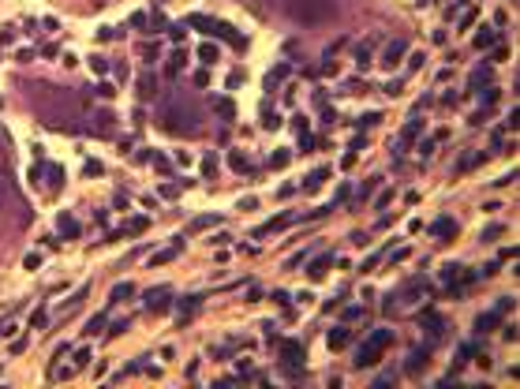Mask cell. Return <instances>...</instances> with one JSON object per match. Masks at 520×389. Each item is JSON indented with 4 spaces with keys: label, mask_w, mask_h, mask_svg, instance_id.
<instances>
[{
    "label": "cell",
    "mask_w": 520,
    "mask_h": 389,
    "mask_svg": "<svg viewBox=\"0 0 520 389\" xmlns=\"http://www.w3.org/2000/svg\"><path fill=\"white\" fill-rule=\"evenodd\" d=\"M281 12L292 19L296 26H322V23H330L337 15V4L333 0H285Z\"/></svg>",
    "instance_id": "1"
},
{
    "label": "cell",
    "mask_w": 520,
    "mask_h": 389,
    "mask_svg": "<svg viewBox=\"0 0 520 389\" xmlns=\"http://www.w3.org/2000/svg\"><path fill=\"white\" fill-rule=\"evenodd\" d=\"M161 124H165V131H187V135H195L198 112H195V105H184V98H172V105L161 112Z\"/></svg>",
    "instance_id": "2"
},
{
    "label": "cell",
    "mask_w": 520,
    "mask_h": 389,
    "mask_svg": "<svg viewBox=\"0 0 520 389\" xmlns=\"http://www.w3.org/2000/svg\"><path fill=\"white\" fill-rule=\"evenodd\" d=\"M389 344H393V329H374V333L359 344V352H355L352 363L359 367V371L363 367H378V359H382V352H386Z\"/></svg>",
    "instance_id": "3"
},
{
    "label": "cell",
    "mask_w": 520,
    "mask_h": 389,
    "mask_svg": "<svg viewBox=\"0 0 520 389\" xmlns=\"http://www.w3.org/2000/svg\"><path fill=\"white\" fill-rule=\"evenodd\" d=\"M281 371L288 378H300L303 374V340H285L281 344Z\"/></svg>",
    "instance_id": "4"
},
{
    "label": "cell",
    "mask_w": 520,
    "mask_h": 389,
    "mask_svg": "<svg viewBox=\"0 0 520 389\" xmlns=\"http://www.w3.org/2000/svg\"><path fill=\"white\" fill-rule=\"evenodd\" d=\"M172 288H169V284H161V288H150L146 292V311H153V315H165V311L172 307Z\"/></svg>",
    "instance_id": "5"
},
{
    "label": "cell",
    "mask_w": 520,
    "mask_h": 389,
    "mask_svg": "<svg viewBox=\"0 0 520 389\" xmlns=\"http://www.w3.org/2000/svg\"><path fill=\"white\" fill-rule=\"evenodd\" d=\"M404 53H408V41H404V37H393V41L386 45V53H382V68L393 71V68L401 64V56H404Z\"/></svg>",
    "instance_id": "6"
},
{
    "label": "cell",
    "mask_w": 520,
    "mask_h": 389,
    "mask_svg": "<svg viewBox=\"0 0 520 389\" xmlns=\"http://www.w3.org/2000/svg\"><path fill=\"white\" fill-rule=\"evenodd\" d=\"M427 363H430V344H419V348H412L404 371H408V374H419V371H427Z\"/></svg>",
    "instance_id": "7"
},
{
    "label": "cell",
    "mask_w": 520,
    "mask_h": 389,
    "mask_svg": "<svg viewBox=\"0 0 520 389\" xmlns=\"http://www.w3.org/2000/svg\"><path fill=\"white\" fill-rule=\"evenodd\" d=\"M333 258H337L333 251H322L318 258H311V266H307V277H311V281H322V277H326V270L333 266Z\"/></svg>",
    "instance_id": "8"
},
{
    "label": "cell",
    "mask_w": 520,
    "mask_h": 389,
    "mask_svg": "<svg viewBox=\"0 0 520 389\" xmlns=\"http://www.w3.org/2000/svg\"><path fill=\"white\" fill-rule=\"evenodd\" d=\"M214 34H217V37H225V41H228V45H232V49H244V45H247V41H244V37H239V34L232 30V26H228V23H221V19H217V26H214Z\"/></svg>",
    "instance_id": "9"
},
{
    "label": "cell",
    "mask_w": 520,
    "mask_h": 389,
    "mask_svg": "<svg viewBox=\"0 0 520 389\" xmlns=\"http://www.w3.org/2000/svg\"><path fill=\"white\" fill-rule=\"evenodd\" d=\"M471 45H475L479 53H483V49H494V45H498V30H490V26H483V30H479L475 37H471Z\"/></svg>",
    "instance_id": "10"
},
{
    "label": "cell",
    "mask_w": 520,
    "mask_h": 389,
    "mask_svg": "<svg viewBox=\"0 0 520 389\" xmlns=\"http://www.w3.org/2000/svg\"><path fill=\"white\" fill-rule=\"evenodd\" d=\"M498 326H502V315H498V311H487V315L475 318V333H490V329H498Z\"/></svg>",
    "instance_id": "11"
},
{
    "label": "cell",
    "mask_w": 520,
    "mask_h": 389,
    "mask_svg": "<svg viewBox=\"0 0 520 389\" xmlns=\"http://www.w3.org/2000/svg\"><path fill=\"white\" fill-rule=\"evenodd\" d=\"M214 112L225 120V124H232V120H236V105H232V98H214Z\"/></svg>",
    "instance_id": "12"
},
{
    "label": "cell",
    "mask_w": 520,
    "mask_h": 389,
    "mask_svg": "<svg viewBox=\"0 0 520 389\" xmlns=\"http://www.w3.org/2000/svg\"><path fill=\"white\" fill-rule=\"evenodd\" d=\"M56 229H60V236L75 240V236H79V221H75L71 213H60V217H56Z\"/></svg>",
    "instance_id": "13"
},
{
    "label": "cell",
    "mask_w": 520,
    "mask_h": 389,
    "mask_svg": "<svg viewBox=\"0 0 520 389\" xmlns=\"http://www.w3.org/2000/svg\"><path fill=\"white\" fill-rule=\"evenodd\" d=\"M419 322L427 326V333H430V337H442V329H446V322H442V318L434 315V311H423V315H419Z\"/></svg>",
    "instance_id": "14"
},
{
    "label": "cell",
    "mask_w": 520,
    "mask_h": 389,
    "mask_svg": "<svg viewBox=\"0 0 520 389\" xmlns=\"http://www.w3.org/2000/svg\"><path fill=\"white\" fill-rule=\"evenodd\" d=\"M180 247H184V236H176V243H172L169 251H157V254H153V258H150V266H165V262H172V258L180 254Z\"/></svg>",
    "instance_id": "15"
},
{
    "label": "cell",
    "mask_w": 520,
    "mask_h": 389,
    "mask_svg": "<svg viewBox=\"0 0 520 389\" xmlns=\"http://www.w3.org/2000/svg\"><path fill=\"white\" fill-rule=\"evenodd\" d=\"M198 307H202V296H184V299H180V326H184Z\"/></svg>",
    "instance_id": "16"
},
{
    "label": "cell",
    "mask_w": 520,
    "mask_h": 389,
    "mask_svg": "<svg viewBox=\"0 0 520 389\" xmlns=\"http://www.w3.org/2000/svg\"><path fill=\"white\" fill-rule=\"evenodd\" d=\"M153 94H157V75H139V98L146 101V98H153Z\"/></svg>",
    "instance_id": "17"
},
{
    "label": "cell",
    "mask_w": 520,
    "mask_h": 389,
    "mask_svg": "<svg viewBox=\"0 0 520 389\" xmlns=\"http://www.w3.org/2000/svg\"><path fill=\"white\" fill-rule=\"evenodd\" d=\"M430 236H457V221L453 217H438V221L430 225Z\"/></svg>",
    "instance_id": "18"
},
{
    "label": "cell",
    "mask_w": 520,
    "mask_h": 389,
    "mask_svg": "<svg viewBox=\"0 0 520 389\" xmlns=\"http://www.w3.org/2000/svg\"><path fill=\"white\" fill-rule=\"evenodd\" d=\"M348 326H333L330 329V333H326V340H330V348H344V344H348Z\"/></svg>",
    "instance_id": "19"
},
{
    "label": "cell",
    "mask_w": 520,
    "mask_h": 389,
    "mask_svg": "<svg viewBox=\"0 0 520 389\" xmlns=\"http://www.w3.org/2000/svg\"><path fill=\"white\" fill-rule=\"evenodd\" d=\"M184 60H187V53H184V49H176V53L169 56V64H165V75H169V79H176V75H180V68H184Z\"/></svg>",
    "instance_id": "20"
},
{
    "label": "cell",
    "mask_w": 520,
    "mask_h": 389,
    "mask_svg": "<svg viewBox=\"0 0 520 389\" xmlns=\"http://www.w3.org/2000/svg\"><path fill=\"white\" fill-rule=\"evenodd\" d=\"M322 180H330V168H314L311 176H307V184H303V191H318L322 187Z\"/></svg>",
    "instance_id": "21"
},
{
    "label": "cell",
    "mask_w": 520,
    "mask_h": 389,
    "mask_svg": "<svg viewBox=\"0 0 520 389\" xmlns=\"http://www.w3.org/2000/svg\"><path fill=\"white\" fill-rule=\"evenodd\" d=\"M187 26H198L202 34H214L217 19H206V15H187Z\"/></svg>",
    "instance_id": "22"
},
{
    "label": "cell",
    "mask_w": 520,
    "mask_h": 389,
    "mask_svg": "<svg viewBox=\"0 0 520 389\" xmlns=\"http://www.w3.org/2000/svg\"><path fill=\"white\" fill-rule=\"evenodd\" d=\"M150 229V217H131L128 225H124V236H139V232H146Z\"/></svg>",
    "instance_id": "23"
},
{
    "label": "cell",
    "mask_w": 520,
    "mask_h": 389,
    "mask_svg": "<svg viewBox=\"0 0 520 389\" xmlns=\"http://www.w3.org/2000/svg\"><path fill=\"white\" fill-rule=\"evenodd\" d=\"M483 82H490V68H483V64H479L475 71H471V79H468V87L471 90H483Z\"/></svg>",
    "instance_id": "24"
},
{
    "label": "cell",
    "mask_w": 520,
    "mask_h": 389,
    "mask_svg": "<svg viewBox=\"0 0 520 389\" xmlns=\"http://www.w3.org/2000/svg\"><path fill=\"white\" fill-rule=\"evenodd\" d=\"M228 165H232L236 172H251V161H247V154H239V150H232V154H228Z\"/></svg>",
    "instance_id": "25"
},
{
    "label": "cell",
    "mask_w": 520,
    "mask_h": 389,
    "mask_svg": "<svg viewBox=\"0 0 520 389\" xmlns=\"http://www.w3.org/2000/svg\"><path fill=\"white\" fill-rule=\"evenodd\" d=\"M131 296H135V284L131 281H124V284L112 288V303H124V299H131Z\"/></svg>",
    "instance_id": "26"
},
{
    "label": "cell",
    "mask_w": 520,
    "mask_h": 389,
    "mask_svg": "<svg viewBox=\"0 0 520 389\" xmlns=\"http://www.w3.org/2000/svg\"><path fill=\"white\" fill-rule=\"evenodd\" d=\"M217 56H221V53H217V45H210V41H202V45H198V60H202V64H214Z\"/></svg>",
    "instance_id": "27"
},
{
    "label": "cell",
    "mask_w": 520,
    "mask_h": 389,
    "mask_svg": "<svg viewBox=\"0 0 520 389\" xmlns=\"http://www.w3.org/2000/svg\"><path fill=\"white\" fill-rule=\"evenodd\" d=\"M479 161H483V150H479V154H464V157L457 161V172H468V168H475Z\"/></svg>",
    "instance_id": "28"
},
{
    "label": "cell",
    "mask_w": 520,
    "mask_h": 389,
    "mask_svg": "<svg viewBox=\"0 0 520 389\" xmlns=\"http://www.w3.org/2000/svg\"><path fill=\"white\" fill-rule=\"evenodd\" d=\"M101 329H105V315H94L90 322H86L83 333H86V337H94V333H101Z\"/></svg>",
    "instance_id": "29"
},
{
    "label": "cell",
    "mask_w": 520,
    "mask_h": 389,
    "mask_svg": "<svg viewBox=\"0 0 520 389\" xmlns=\"http://www.w3.org/2000/svg\"><path fill=\"white\" fill-rule=\"evenodd\" d=\"M475 94H479L483 105H494V101H498V87H490V82H487V90H475Z\"/></svg>",
    "instance_id": "30"
},
{
    "label": "cell",
    "mask_w": 520,
    "mask_h": 389,
    "mask_svg": "<svg viewBox=\"0 0 520 389\" xmlns=\"http://www.w3.org/2000/svg\"><path fill=\"white\" fill-rule=\"evenodd\" d=\"M262 127L277 131V127H281V116H277V112H269V109H262Z\"/></svg>",
    "instance_id": "31"
},
{
    "label": "cell",
    "mask_w": 520,
    "mask_h": 389,
    "mask_svg": "<svg viewBox=\"0 0 520 389\" xmlns=\"http://www.w3.org/2000/svg\"><path fill=\"white\" fill-rule=\"evenodd\" d=\"M184 34H187V23H169V37H172V41H184Z\"/></svg>",
    "instance_id": "32"
},
{
    "label": "cell",
    "mask_w": 520,
    "mask_h": 389,
    "mask_svg": "<svg viewBox=\"0 0 520 389\" xmlns=\"http://www.w3.org/2000/svg\"><path fill=\"white\" fill-rule=\"evenodd\" d=\"M45 322H49V318H45V307H37L30 315V329H45Z\"/></svg>",
    "instance_id": "33"
},
{
    "label": "cell",
    "mask_w": 520,
    "mask_h": 389,
    "mask_svg": "<svg viewBox=\"0 0 520 389\" xmlns=\"http://www.w3.org/2000/svg\"><path fill=\"white\" fill-rule=\"evenodd\" d=\"M355 64H359V68L371 64V49H367V45H355Z\"/></svg>",
    "instance_id": "34"
},
{
    "label": "cell",
    "mask_w": 520,
    "mask_h": 389,
    "mask_svg": "<svg viewBox=\"0 0 520 389\" xmlns=\"http://www.w3.org/2000/svg\"><path fill=\"white\" fill-rule=\"evenodd\" d=\"M153 30H169V19L161 15V12H153V19H150V34Z\"/></svg>",
    "instance_id": "35"
},
{
    "label": "cell",
    "mask_w": 520,
    "mask_h": 389,
    "mask_svg": "<svg viewBox=\"0 0 520 389\" xmlns=\"http://www.w3.org/2000/svg\"><path fill=\"white\" fill-rule=\"evenodd\" d=\"M214 172H217V157L206 154V157H202V176H214Z\"/></svg>",
    "instance_id": "36"
},
{
    "label": "cell",
    "mask_w": 520,
    "mask_h": 389,
    "mask_svg": "<svg viewBox=\"0 0 520 389\" xmlns=\"http://www.w3.org/2000/svg\"><path fill=\"white\" fill-rule=\"evenodd\" d=\"M139 53H142V56H146V60L153 64V60H157V41H153V45H150V41H142V45H139Z\"/></svg>",
    "instance_id": "37"
},
{
    "label": "cell",
    "mask_w": 520,
    "mask_h": 389,
    "mask_svg": "<svg viewBox=\"0 0 520 389\" xmlns=\"http://www.w3.org/2000/svg\"><path fill=\"white\" fill-rule=\"evenodd\" d=\"M124 329H131V318H120V322H112V326H109V337H120Z\"/></svg>",
    "instance_id": "38"
},
{
    "label": "cell",
    "mask_w": 520,
    "mask_h": 389,
    "mask_svg": "<svg viewBox=\"0 0 520 389\" xmlns=\"http://www.w3.org/2000/svg\"><path fill=\"white\" fill-rule=\"evenodd\" d=\"M307 254H311V247H303L300 254H292V258L285 262V270H296V266H303V258H307Z\"/></svg>",
    "instance_id": "39"
},
{
    "label": "cell",
    "mask_w": 520,
    "mask_h": 389,
    "mask_svg": "<svg viewBox=\"0 0 520 389\" xmlns=\"http://www.w3.org/2000/svg\"><path fill=\"white\" fill-rule=\"evenodd\" d=\"M378 120H382V112H367V116H359L355 124H359V127H374Z\"/></svg>",
    "instance_id": "40"
},
{
    "label": "cell",
    "mask_w": 520,
    "mask_h": 389,
    "mask_svg": "<svg viewBox=\"0 0 520 389\" xmlns=\"http://www.w3.org/2000/svg\"><path fill=\"white\" fill-rule=\"evenodd\" d=\"M90 68L98 75H105V71H109V60H105V56H90Z\"/></svg>",
    "instance_id": "41"
},
{
    "label": "cell",
    "mask_w": 520,
    "mask_h": 389,
    "mask_svg": "<svg viewBox=\"0 0 520 389\" xmlns=\"http://www.w3.org/2000/svg\"><path fill=\"white\" fill-rule=\"evenodd\" d=\"M311 146H314V139H311V131H300V150H303V154H311Z\"/></svg>",
    "instance_id": "42"
},
{
    "label": "cell",
    "mask_w": 520,
    "mask_h": 389,
    "mask_svg": "<svg viewBox=\"0 0 520 389\" xmlns=\"http://www.w3.org/2000/svg\"><path fill=\"white\" fill-rule=\"evenodd\" d=\"M269 165H273V168H285V165H288V150H277V154L269 157Z\"/></svg>",
    "instance_id": "43"
},
{
    "label": "cell",
    "mask_w": 520,
    "mask_h": 389,
    "mask_svg": "<svg viewBox=\"0 0 520 389\" xmlns=\"http://www.w3.org/2000/svg\"><path fill=\"white\" fill-rule=\"evenodd\" d=\"M45 172H49V184H53V187L64 180V168H56V165H45Z\"/></svg>",
    "instance_id": "44"
},
{
    "label": "cell",
    "mask_w": 520,
    "mask_h": 389,
    "mask_svg": "<svg viewBox=\"0 0 520 389\" xmlns=\"http://www.w3.org/2000/svg\"><path fill=\"white\" fill-rule=\"evenodd\" d=\"M457 277H460V266H453V262H449L446 270H442V281H457Z\"/></svg>",
    "instance_id": "45"
},
{
    "label": "cell",
    "mask_w": 520,
    "mask_h": 389,
    "mask_svg": "<svg viewBox=\"0 0 520 389\" xmlns=\"http://www.w3.org/2000/svg\"><path fill=\"white\" fill-rule=\"evenodd\" d=\"M505 229L502 225H490V229H483V236H479V240H498V236H502Z\"/></svg>",
    "instance_id": "46"
},
{
    "label": "cell",
    "mask_w": 520,
    "mask_h": 389,
    "mask_svg": "<svg viewBox=\"0 0 520 389\" xmlns=\"http://www.w3.org/2000/svg\"><path fill=\"white\" fill-rule=\"evenodd\" d=\"M131 26H139V30H146V26H150L146 12H135V15H131Z\"/></svg>",
    "instance_id": "47"
},
{
    "label": "cell",
    "mask_w": 520,
    "mask_h": 389,
    "mask_svg": "<svg viewBox=\"0 0 520 389\" xmlns=\"http://www.w3.org/2000/svg\"><path fill=\"white\" fill-rule=\"evenodd\" d=\"M389 382H397V371H382L378 378H374V385H389Z\"/></svg>",
    "instance_id": "48"
},
{
    "label": "cell",
    "mask_w": 520,
    "mask_h": 389,
    "mask_svg": "<svg viewBox=\"0 0 520 389\" xmlns=\"http://www.w3.org/2000/svg\"><path fill=\"white\" fill-rule=\"evenodd\" d=\"M112 94H116V87H112V82H98V98H105V101H109Z\"/></svg>",
    "instance_id": "49"
},
{
    "label": "cell",
    "mask_w": 520,
    "mask_h": 389,
    "mask_svg": "<svg viewBox=\"0 0 520 389\" xmlns=\"http://www.w3.org/2000/svg\"><path fill=\"white\" fill-rule=\"evenodd\" d=\"M374 187H378V176H371V180H367V184H363V187H359V202H363V198H367V195L374 191Z\"/></svg>",
    "instance_id": "50"
},
{
    "label": "cell",
    "mask_w": 520,
    "mask_h": 389,
    "mask_svg": "<svg viewBox=\"0 0 520 389\" xmlns=\"http://www.w3.org/2000/svg\"><path fill=\"white\" fill-rule=\"evenodd\" d=\"M423 60H427V56H423V53H412V56H408V71H416V68H423Z\"/></svg>",
    "instance_id": "51"
},
{
    "label": "cell",
    "mask_w": 520,
    "mask_h": 389,
    "mask_svg": "<svg viewBox=\"0 0 520 389\" xmlns=\"http://www.w3.org/2000/svg\"><path fill=\"white\" fill-rule=\"evenodd\" d=\"M90 363V348H79V352H75V367H86Z\"/></svg>",
    "instance_id": "52"
},
{
    "label": "cell",
    "mask_w": 520,
    "mask_h": 389,
    "mask_svg": "<svg viewBox=\"0 0 520 389\" xmlns=\"http://www.w3.org/2000/svg\"><path fill=\"white\" fill-rule=\"evenodd\" d=\"M98 127H101V131L112 127V112H98Z\"/></svg>",
    "instance_id": "53"
},
{
    "label": "cell",
    "mask_w": 520,
    "mask_h": 389,
    "mask_svg": "<svg viewBox=\"0 0 520 389\" xmlns=\"http://www.w3.org/2000/svg\"><path fill=\"white\" fill-rule=\"evenodd\" d=\"M273 303H281V307H288V292L285 288H273V296H269Z\"/></svg>",
    "instance_id": "54"
},
{
    "label": "cell",
    "mask_w": 520,
    "mask_h": 389,
    "mask_svg": "<svg viewBox=\"0 0 520 389\" xmlns=\"http://www.w3.org/2000/svg\"><path fill=\"white\" fill-rule=\"evenodd\" d=\"M419 154H423V157L434 154V139H423V142H419Z\"/></svg>",
    "instance_id": "55"
},
{
    "label": "cell",
    "mask_w": 520,
    "mask_h": 389,
    "mask_svg": "<svg viewBox=\"0 0 520 389\" xmlns=\"http://www.w3.org/2000/svg\"><path fill=\"white\" fill-rule=\"evenodd\" d=\"M355 318H363V307H348V311H344V322H355Z\"/></svg>",
    "instance_id": "56"
},
{
    "label": "cell",
    "mask_w": 520,
    "mask_h": 389,
    "mask_svg": "<svg viewBox=\"0 0 520 389\" xmlns=\"http://www.w3.org/2000/svg\"><path fill=\"white\" fill-rule=\"evenodd\" d=\"M509 307H513V299H498V303H494L498 315H509Z\"/></svg>",
    "instance_id": "57"
},
{
    "label": "cell",
    "mask_w": 520,
    "mask_h": 389,
    "mask_svg": "<svg viewBox=\"0 0 520 389\" xmlns=\"http://www.w3.org/2000/svg\"><path fill=\"white\" fill-rule=\"evenodd\" d=\"M471 23H475V8H468V12L460 15V26H471Z\"/></svg>",
    "instance_id": "58"
},
{
    "label": "cell",
    "mask_w": 520,
    "mask_h": 389,
    "mask_svg": "<svg viewBox=\"0 0 520 389\" xmlns=\"http://www.w3.org/2000/svg\"><path fill=\"white\" fill-rule=\"evenodd\" d=\"M378 262H382V251H378V254H371V258H367V262H363V270H367V273H371V270H374V266H378Z\"/></svg>",
    "instance_id": "59"
},
{
    "label": "cell",
    "mask_w": 520,
    "mask_h": 389,
    "mask_svg": "<svg viewBox=\"0 0 520 389\" xmlns=\"http://www.w3.org/2000/svg\"><path fill=\"white\" fill-rule=\"evenodd\" d=\"M86 172H90V176H101V161H86Z\"/></svg>",
    "instance_id": "60"
},
{
    "label": "cell",
    "mask_w": 520,
    "mask_h": 389,
    "mask_svg": "<svg viewBox=\"0 0 520 389\" xmlns=\"http://www.w3.org/2000/svg\"><path fill=\"white\" fill-rule=\"evenodd\" d=\"M42 266V254H26V270H37Z\"/></svg>",
    "instance_id": "61"
},
{
    "label": "cell",
    "mask_w": 520,
    "mask_h": 389,
    "mask_svg": "<svg viewBox=\"0 0 520 389\" xmlns=\"http://www.w3.org/2000/svg\"><path fill=\"white\" fill-rule=\"evenodd\" d=\"M386 94H393V98H397V94H401V79H393V82H386Z\"/></svg>",
    "instance_id": "62"
},
{
    "label": "cell",
    "mask_w": 520,
    "mask_h": 389,
    "mask_svg": "<svg viewBox=\"0 0 520 389\" xmlns=\"http://www.w3.org/2000/svg\"><path fill=\"white\" fill-rule=\"evenodd\" d=\"M0 202H4V168H0Z\"/></svg>",
    "instance_id": "63"
},
{
    "label": "cell",
    "mask_w": 520,
    "mask_h": 389,
    "mask_svg": "<svg viewBox=\"0 0 520 389\" xmlns=\"http://www.w3.org/2000/svg\"><path fill=\"white\" fill-rule=\"evenodd\" d=\"M464 4H471V0H457V8H464Z\"/></svg>",
    "instance_id": "64"
}]
</instances>
